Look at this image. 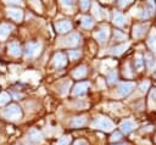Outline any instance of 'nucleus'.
Wrapping results in <instances>:
<instances>
[{
	"mask_svg": "<svg viewBox=\"0 0 156 145\" xmlns=\"http://www.w3.org/2000/svg\"><path fill=\"white\" fill-rule=\"evenodd\" d=\"M13 29V26L12 24H9V23H2L0 24V39L4 40L9 37V34L11 33V30Z\"/></svg>",
	"mask_w": 156,
	"mask_h": 145,
	"instance_id": "obj_13",
	"label": "nucleus"
},
{
	"mask_svg": "<svg viewBox=\"0 0 156 145\" xmlns=\"http://www.w3.org/2000/svg\"><path fill=\"white\" fill-rule=\"evenodd\" d=\"M149 87H150V82H149V80H144V82L139 85V89H140L141 93H146L147 89H149Z\"/></svg>",
	"mask_w": 156,
	"mask_h": 145,
	"instance_id": "obj_28",
	"label": "nucleus"
},
{
	"mask_svg": "<svg viewBox=\"0 0 156 145\" xmlns=\"http://www.w3.org/2000/svg\"><path fill=\"white\" fill-rule=\"evenodd\" d=\"M71 141V138L68 135H65V136H61L57 141V145H68Z\"/></svg>",
	"mask_w": 156,
	"mask_h": 145,
	"instance_id": "obj_26",
	"label": "nucleus"
},
{
	"mask_svg": "<svg viewBox=\"0 0 156 145\" xmlns=\"http://www.w3.org/2000/svg\"><path fill=\"white\" fill-rule=\"evenodd\" d=\"M80 55H82V52H80L79 50H71V51H68V57H69V60H76V58H78V57H80Z\"/></svg>",
	"mask_w": 156,
	"mask_h": 145,
	"instance_id": "obj_25",
	"label": "nucleus"
},
{
	"mask_svg": "<svg viewBox=\"0 0 156 145\" xmlns=\"http://www.w3.org/2000/svg\"><path fill=\"white\" fill-rule=\"evenodd\" d=\"M7 16L10 18H12L13 21L20 22L23 18V11L17 7H10V9H7Z\"/></svg>",
	"mask_w": 156,
	"mask_h": 145,
	"instance_id": "obj_7",
	"label": "nucleus"
},
{
	"mask_svg": "<svg viewBox=\"0 0 156 145\" xmlns=\"http://www.w3.org/2000/svg\"><path fill=\"white\" fill-rule=\"evenodd\" d=\"M28 138L34 144H40L43 141V135L38 129H30L28 133Z\"/></svg>",
	"mask_w": 156,
	"mask_h": 145,
	"instance_id": "obj_12",
	"label": "nucleus"
},
{
	"mask_svg": "<svg viewBox=\"0 0 156 145\" xmlns=\"http://www.w3.org/2000/svg\"><path fill=\"white\" fill-rule=\"evenodd\" d=\"M116 145H127V144H116Z\"/></svg>",
	"mask_w": 156,
	"mask_h": 145,
	"instance_id": "obj_39",
	"label": "nucleus"
},
{
	"mask_svg": "<svg viewBox=\"0 0 156 145\" xmlns=\"http://www.w3.org/2000/svg\"><path fill=\"white\" fill-rule=\"evenodd\" d=\"M147 29V24H135L133 27V37L134 38H141Z\"/></svg>",
	"mask_w": 156,
	"mask_h": 145,
	"instance_id": "obj_14",
	"label": "nucleus"
},
{
	"mask_svg": "<svg viewBox=\"0 0 156 145\" xmlns=\"http://www.w3.org/2000/svg\"><path fill=\"white\" fill-rule=\"evenodd\" d=\"M145 62H146V66H147V68L150 71H152L156 67V60H154V57L150 54H146L145 55Z\"/></svg>",
	"mask_w": 156,
	"mask_h": 145,
	"instance_id": "obj_21",
	"label": "nucleus"
},
{
	"mask_svg": "<svg viewBox=\"0 0 156 145\" xmlns=\"http://www.w3.org/2000/svg\"><path fill=\"white\" fill-rule=\"evenodd\" d=\"M7 50H9V52H10L12 56H15V57H18V56L21 55V52H22L20 44H18V43H16V41L10 43V44L7 45Z\"/></svg>",
	"mask_w": 156,
	"mask_h": 145,
	"instance_id": "obj_15",
	"label": "nucleus"
},
{
	"mask_svg": "<svg viewBox=\"0 0 156 145\" xmlns=\"http://www.w3.org/2000/svg\"><path fill=\"white\" fill-rule=\"evenodd\" d=\"M127 77H132V74H130V72H129V66L127 65Z\"/></svg>",
	"mask_w": 156,
	"mask_h": 145,
	"instance_id": "obj_38",
	"label": "nucleus"
},
{
	"mask_svg": "<svg viewBox=\"0 0 156 145\" xmlns=\"http://www.w3.org/2000/svg\"><path fill=\"white\" fill-rule=\"evenodd\" d=\"M121 136H122V135H121V133L116 132V133H113V134H112V136H111L110 139H111L112 141H117V140H119V139H121Z\"/></svg>",
	"mask_w": 156,
	"mask_h": 145,
	"instance_id": "obj_33",
	"label": "nucleus"
},
{
	"mask_svg": "<svg viewBox=\"0 0 156 145\" xmlns=\"http://www.w3.org/2000/svg\"><path fill=\"white\" fill-rule=\"evenodd\" d=\"M150 100V106L151 107H154V106H156V89H154L151 93H150V97H149Z\"/></svg>",
	"mask_w": 156,
	"mask_h": 145,
	"instance_id": "obj_27",
	"label": "nucleus"
},
{
	"mask_svg": "<svg viewBox=\"0 0 156 145\" xmlns=\"http://www.w3.org/2000/svg\"><path fill=\"white\" fill-rule=\"evenodd\" d=\"M61 5H63L66 7H72L73 6V1H61Z\"/></svg>",
	"mask_w": 156,
	"mask_h": 145,
	"instance_id": "obj_35",
	"label": "nucleus"
},
{
	"mask_svg": "<svg viewBox=\"0 0 156 145\" xmlns=\"http://www.w3.org/2000/svg\"><path fill=\"white\" fill-rule=\"evenodd\" d=\"M124 21H126V18H124V16H123L121 12H115V13H113V23H115L116 26L122 27V26L124 24Z\"/></svg>",
	"mask_w": 156,
	"mask_h": 145,
	"instance_id": "obj_20",
	"label": "nucleus"
},
{
	"mask_svg": "<svg viewBox=\"0 0 156 145\" xmlns=\"http://www.w3.org/2000/svg\"><path fill=\"white\" fill-rule=\"evenodd\" d=\"M80 40H82V38L78 33H71L66 38L62 39V45H65V46H77V45L80 44Z\"/></svg>",
	"mask_w": 156,
	"mask_h": 145,
	"instance_id": "obj_4",
	"label": "nucleus"
},
{
	"mask_svg": "<svg viewBox=\"0 0 156 145\" xmlns=\"http://www.w3.org/2000/svg\"><path fill=\"white\" fill-rule=\"evenodd\" d=\"M93 128L95 129H101L104 132H111L115 126H113V122L107 118V117H104V116H98L95 117V119L93 121Z\"/></svg>",
	"mask_w": 156,
	"mask_h": 145,
	"instance_id": "obj_1",
	"label": "nucleus"
},
{
	"mask_svg": "<svg viewBox=\"0 0 156 145\" xmlns=\"http://www.w3.org/2000/svg\"><path fill=\"white\" fill-rule=\"evenodd\" d=\"M85 122H87V118H85L84 116L76 117V118H73V121H72L71 126H72L73 128H79V127H83V126L85 124Z\"/></svg>",
	"mask_w": 156,
	"mask_h": 145,
	"instance_id": "obj_19",
	"label": "nucleus"
},
{
	"mask_svg": "<svg viewBox=\"0 0 156 145\" xmlns=\"http://www.w3.org/2000/svg\"><path fill=\"white\" fill-rule=\"evenodd\" d=\"M10 99H11V96L7 93H0V106L7 104L10 101Z\"/></svg>",
	"mask_w": 156,
	"mask_h": 145,
	"instance_id": "obj_24",
	"label": "nucleus"
},
{
	"mask_svg": "<svg viewBox=\"0 0 156 145\" xmlns=\"http://www.w3.org/2000/svg\"><path fill=\"white\" fill-rule=\"evenodd\" d=\"M73 145H88V143L85 140H77Z\"/></svg>",
	"mask_w": 156,
	"mask_h": 145,
	"instance_id": "obj_36",
	"label": "nucleus"
},
{
	"mask_svg": "<svg viewBox=\"0 0 156 145\" xmlns=\"http://www.w3.org/2000/svg\"><path fill=\"white\" fill-rule=\"evenodd\" d=\"M69 85H71V83H69V82H65V83H63V85L61 87V90H60V91H61V94H66V91L68 90Z\"/></svg>",
	"mask_w": 156,
	"mask_h": 145,
	"instance_id": "obj_32",
	"label": "nucleus"
},
{
	"mask_svg": "<svg viewBox=\"0 0 156 145\" xmlns=\"http://www.w3.org/2000/svg\"><path fill=\"white\" fill-rule=\"evenodd\" d=\"M136 127V124H135V122L133 121V119H126V121H123L122 123H121V130H122V133H124V134H129L134 128Z\"/></svg>",
	"mask_w": 156,
	"mask_h": 145,
	"instance_id": "obj_10",
	"label": "nucleus"
},
{
	"mask_svg": "<svg viewBox=\"0 0 156 145\" xmlns=\"http://www.w3.org/2000/svg\"><path fill=\"white\" fill-rule=\"evenodd\" d=\"M155 77H156V73H155Z\"/></svg>",
	"mask_w": 156,
	"mask_h": 145,
	"instance_id": "obj_40",
	"label": "nucleus"
},
{
	"mask_svg": "<svg viewBox=\"0 0 156 145\" xmlns=\"http://www.w3.org/2000/svg\"><path fill=\"white\" fill-rule=\"evenodd\" d=\"M85 74H87V67H85V66H79V67H77V68L72 72V76H73L74 78H77V79L83 78Z\"/></svg>",
	"mask_w": 156,
	"mask_h": 145,
	"instance_id": "obj_18",
	"label": "nucleus"
},
{
	"mask_svg": "<svg viewBox=\"0 0 156 145\" xmlns=\"http://www.w3.org/2000/svg\"><path fill=\"white\" fill-rule=\"evenodd\" d=\"M115 38H116V40H123V39H126V35L122 34L119 30H115Z\"/></svg>",
	"mask_w": 156,
	"mask_h": 145,
	"instance_id": "obj_31",
	"label": "nucleus"
},
{
	"mask_svg": "<svg viewBox=\"0 0 156 145\" xmlns=\"http://www.w3.org/2000/svg\"><path fill=\"white\" fill-rule=\"evenodd\" d=\"M128 48H129V43H126V44H122V45H118V46L112 48V49L110 50V52H111L112 55H121V54H123Z\"/></svg>",
	"mask_w": 156,
	"mask_h": 145,
	"instance_id": "obj_17",
	"label": "nucleus"
},
{
	"mask_svg": "<svg viewBox=\"0 0 156 145\" xmlns=\"http://www.w3.org/2000/svg\"><path fill=\"white\" fill-rule=\"evenodd\" d=\"M132 1H119V6H127L128 4H130Z\"/></svg>",
	"mask_w": 156,
	"mask_h": 145,
	"instance_id": "obj_37",
	"label": "nucleus"
},
{
	"mask_svg": "<svg viewBox=\"0 0 156 145\" xmlns=\"http://www.w3.org/2000/svg\"><path fill=\"white\" fill-rule=\"evenodd\" d=\"M147 45L156 54V30L155 29H152L151 33H150V37L147 39Z\"/></svg>",
	"mask_w": 156,
	"mask_h": 145,
	"instance_id": "obj_16",
	"label": "nucleus"
},
{
	"mask_svg": "<svg viewBox=\"0 0 156 145\" xmlns=\"http://www.w3.org/2000/svg\"><path fill=\"white\" fill-rule=\"evenodd\" d=\"M55 28H56V30H57L58 33H65V32L71 30L72 23H71L69 21H67V19H62V21H58V22L56 23Z\"/></svg>",
	"mask_w": 156,
	"mask_h": 145,
	"instance_id": "obj_11",
	"label": "nucleus"
},
{
	"mask_svg": "<svg viewBox=\"0 0 156 145\" xmlns=\"http://www.w3.org/2000/svg\"><path fill=\"white\" fill-rule=\"evenodd\" d=\"M88 88H89V83L88 82H80V83H77L72 90V94L74 96H80V95H84L87 91H88Z\"/></svg>",
	"mask_w": 156,
	"mask_h": 145,
	"instance_id": "obj_6",
	"label": "nucleus"
},
{
	"mask_svg": "<svg viewBox=\"0 0 156 145\" xmlns=\"http://www.w3.org/2000/svg\"><path fill=\"white\" fill-rule=\"evenodd\" d=\"M93 12H94V15L96 16V18H101V10H100V7H99V5H96V4H94L93 5Z\"/></svg>",
	"mask_w": 156,
	"mask_h": 145,
	"instance_id": "obj_29",
	"label": "nucleus"
},
{
	"mask_svg": "<svg viewBox=\"0 0 156 145\" xmlns=\"http://www.w3.org/2000/svg\"><path fill=\"white\" fill-rule=\"evenodd\" d=\"M107 79H108V83H110V84L115 83V82H116V79H117V73H116L115 71H113V72H111V73L108 74Z\"/></svg>",
	"mask_w": 156,
	"mask_h": 145,
	"instance_id": "obj_30",
	"label": "nucleus"
},
{
	"mask_svg": "<svg viewBox=\"0 0 156 145\" xmlns=\"http://www.w3.org/2000/svg\"><path fill=\"white\" fill-rule=\"evenodd\" d=\"M67 60H66V56L62 54V52H57L52 57V63L56 68H62L65 65H66Z\"/></svg>",
	"mask_w": 156,
	"mask_h": 145,
	"instance_id": "obj_8",
	"label": "nucleus"
},
{
	"mask_svg": "<svg viewBox=\"0 0 156 145\" xmlns=\"http://www.w3.org/2000/svg\"><path fill=\"white\" fill-rule=\"evenodd\" d=\"M80 6H82L83 10H87L90 6V2L89 1H80Z\"/></svg>",
	"mask_w": 156,
	"mask_h": 145,
	"instance_id": "obj_34",
	"label": "nucleus"
},
{
	"mask_svg": "<svg viewBox=\"0 0 156 145\" xmlns=\"http://www.w3.org/2000/svg\"><path fill=\"white\" fill-rule=\"evenodd\" d=\"M82 26L84 28H91L94 26V19L90 16H83L82 17Z\"/></svg>",
	"mask_w": 156,
	"mask_h": 145,
	"instance_id": "obj_22",
	"label": "nucleus"
},
{
	"mask_svg": "<svg viewBox=\"0 0 156 145\" xmlns=\"http://www.w3.org/2000/svg\"><path fill=\"white\" fill-rule=\"evenodd\" d=\"M108 34H110V29H108V27H102L100 30H98L96 33H94V38H95L96 40H99L100 43H104V41L107 40Z\"/></svg>",
	"mask_w": 156,
	"mask_h": 145,
	"instance_id": "obj_9",
	"label": "nucleus"
},
{
	"mask_svg": "<svg viewBox=\"0 0 156 145\" xmlns=\"http://www.w3.org/2000/svg\"><path fill=\"white\" fill-rule=\"evenodd\" d=\"M143 67H144V60H143V56H141L140 54H138V55L135 56V68H136L138 71H141Z\"/></svg>",
	"mask_w": 156,
	"mask_h": 145,
	"instance_id": "obj_23",
	"label": "nucleus"
},
{
	"mask_svg": "<svg viewBox=\"0 0 156 145\" xmlns=\"http://www.w3.org/2000/svg\"><path fill=\"white\" fill-rule=\"evenodd\" d=\"M41 49V44L40 43H27L26 44V48H24V54H26V57H34L39 54Z\"/></svg>",
	"mask_w": 156,
	"mask_h": 145,
	"instance_id": "obj_3",
	"label": "nucleus"
},
{
	"mask_svg": "<svg viewBox=\"0 0 156 145\" xmlns=\"http://www.w3.org/2000/svg\"><path fill=\"white\" fill-rule=\"evenodd\" d=\"M133 89H134L133 82H123L118 87V95L119 96H127L133 91Z\"/></svg>",
	"mask_w": 156,
	"mask_h": 145,
	"instance_id": "obj_5",
	"label": "nucleus"
},
{
	"mask_svg": "<svg viewBox=\"0 0 156 145\" xmlns=\"http://www.w3.org/2000/svg\"><path fill=\"white\" fill-rule=\"evenodd\" d=\"M2 116L6 117L7 119H20L22 117V110L18 105L16 104H12V105H9L6 108L2 110Z\"/></svg>",
	"mask_w": 156,
	"mask_h": 145,
	"instance_id": "obj_2",
	"label": "nucleus"
}]
</instances>
